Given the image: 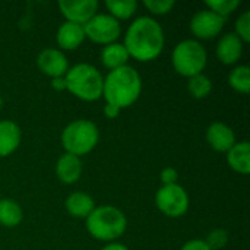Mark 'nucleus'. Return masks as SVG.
<instances>
[{
	"instance_id": "nucleus-8",
	"label": "nucleus",
	"mask_w": 250,
	"mask_h": 250,
	"mask_svg": "<svg viewBox=\"0 0 250 250\" xmlns=\"http://www.w3.org/2000/svg\"><path fill=\"white\" fill-rule=\"evenodd\" d=\"M85 37L95 44L108 45L117 41L122 34V25L108 13H97L83 25Z\"/></svg>"
},
{
	"instance_id": "nucleus-19",
	"label": "nucleus",
	"mask_w": 250,
	"mask_h": 250,
	"mask_svg": "<svg viewBox=\"0 0 250 250\" xmlns=\"http://www.w3.org/2000/svg\"><path fill=\"white\" fill-rule=\"evenodd\" d=\"M130 56L126 50V47L123 45V42H113L108 45H104L101 50V62L104 64V67H107L108 70H114L119 69L122 66H126L129 62Z\"/></svg>"
},
{
	"instance_id": "nucleus-5",
	"label": "nucleus",
	"mask_w": 250,
	"mask_h": 250,
	"mask_svg": "<svg viewBox=\"0 0 250 250\" xmlns=\"http://www.w3.org/2000/svg\"><path fill=\"white\" fill-rule=\"evenodd\" d=\"M100 141V132L94 122L78 119L70 122L62 132V146L66 154L83 157L89 154Z\"/></svg>"
},
{
	"instance_id": "nucleus-20",
	"label": "nucleus",
	"mask_w": 250,
	"mask_h": 250,
	"mask_svg": "<svg viewBox=\"0 0 250 250\" xmlns=\"http://www.w3.org/2000/svg\"><path fill=\"white\" fill-rule=\"evenodd\" d=\"M23 212L19 204L12 199H0V226L12 229L22 223Z\"/></svg>"
},
{
	"instance_id": "nucleus-10",
	"label": "nucleus",
	"mask_w": 250,
	"mask_h": 250,
	"mask_svg": "<svg viewBox=\"0 0 250 250\" xmlns=\"http://www.w3.org/2000/svg\"><path fill=\"white\" fill-rule=\"evenodd\" d=\"M57 7L67 22L85 25L98 13L100 4L97 0H60Z\"/></svg>"
},
{
	"instance_id": "nucleus-28",
	"label": "nucleus",
	"mask_w": 250,
	"mask_h": 250,
	"mask_svg": "<svg viewBox=\"0 0 250 250\" xmlns=\"http://www.w3.org/2000/svg\"><path fill=\"white\" fill-rule=\"evenodd\" d=\"M160 179H161V183L163 186H170V185H177V180H179V173L176 168L173 167H166L161 174H160Z\"/></svg>"
},
{
	"instance_id": "nucleus-2",
	"label": "nucleus",
	"mask_w": 250,
	"mask_h": 250,
	"mask_svg": "<svg viewBox=\"0 0 250 250\" xmlns=\"http://www.w3.org/2000/svg\"><path fill=\"white\" fill-rule=\"evenodd\" d=\"M142 92V79L138 70L129 64L110 70L104 78L103 98L120 110L133 105Z\"/></svg>"
},
{
	"instance_id": "nucleus-18",
	"label": "nucleus",
	"mask_w": 250,
	"mask_h": 250,
	"mask_svg": "<svg viewBox=\"0 0 250 250\" xmlns=\"http://www.w3.org/2000/svg\"><path fill=\"white\" fill-rule=\"evenodd\" d=\"M66 211L75 218H88V215L95 209L94 199L85 192H73L66 198Z\"/></svg>"
},
{
	"instance_id": "nucleus-6",
	"label": "nucleus",
	"mask_w": 250,
	"mask_h": 250,
	"mask_svg": "<svg viewBox=\"0 0 250 250\" xmlns=\"http://www.w3.org/2000/svg\"><path fill=\"white\" fill-rule=\"evenodd\" d=\"M171 63L176 73L189 79L204 73L208 63V54L198 40H183L173 48Z\"/></svg>"
},
{
	"instance_id": "nucleus-27",
	"label": "nucleus",
	"mask_w": 250,
	"mask_h": 250,
	"mask_svg": "<svg viewBox=\"0 0 250 250\" xmlns=\"http://www.w3.org/2000/svg\"><path fill=\"white\" fill-rule=\"evenodd\" d=\"M205 243L209 246L211 250H220L223 249L227 243H229V233L224 229H215L212 230L208 237L205 239Z\"/></svg>"
},
{
	"instance_id": "nucleus-16",
	"label": "nucleus",
	"mask_w": 250,
	"mask_h": 250,
	"mask_svg": "<svg viewBox=\"0 0 250 250\" xmlns=\"http://www.w3.org/2000/svg\"><path fill=\"white\" fill-rule=\"evenodd\" d=\"M22 133L19 126L12 120L0 122V158L12 155L21 145Z\"/></svg>"
},
{
	"instance_id": "nucleus-1",
	"label": "nucleus",
	"mask_w": 250,
	"mask_h": 250,
	"mask_svg": "<svg viewBox=\"0 0 250 250\" xmlns=\"http://www.w3.org/2000/svg\"><path fill=\"white\" fill-rule=\"evenodd\" d=\"M164 41L161 25L151 16H141L129 25L123 45L130 59L145 63L160 57L164 50Z\"/></svg>"
},
{
	"instance_id": "nucleus-9",
	"label": "nucleus",
	"mask_w": 250,
	"mask_h": 250,
	"mask_svg": "<svg viewBox=\"0 0 250 250\" xmlns=\"http://www.w3.org/2000/svg\"><path fill=\"white\" fill-rule=\"evenodd\" d=\"M226 19L209 9L198 10L190 19V31L198 40H212L224 29Z\"/></svg>"
},
{
	"instance_id": "nucleus-24",
	"label": "nucleus",
	"mask_w": 250,
	"mask_h": 250,
	"mask_svg": "<svg viewBox=\"0 0 250 250\" xmlns=\"http://www.w3.org/2000/svg\"><path fill=\"white\" fill-rule=\"evenodd\" d=\"M205 6L218 16L227 19V16H230L240 6V0H208L205 1Z\"/></svg>"
},
{
	"instance_id": "nucleus-31",
	"label": "nucleus",
	"mask_w": 250,
	"mask_h": 250,
	"mask_svg": "<svg viewBox=\"0 0 250 250\" xmlns=\"http://www.w3.org/2000/svg\"><path fill=\"white\" fill-rule=\"evenodd\" d=\"M51 88L57 92L66 91V82H64V76L62 78H53L51 79Z\"/></svg>"
},
{
	"instance_id": "nucleus-3",
	"label": "nucleus",
	"mask_w": 250,
	"mask_h": 250,
	"mask_svg": "<svg viewBox=\"0 0 250 250\" xmlns=\"http://www.w3.org/2000/svg\"><path fill=\"white\" fill-rule=\"evenodd\" d=\"M86 230L95 240L114 243L127 229L126 215L113 205L95 207L86 218Z\"/></svg>"
},
{
	"instance_id": "nucleus-32",
	"label": "nucleus",
	"mask_w": 250,
	"mask_h": 250,
	"mask_svg": "<svg viewBox=\"0 0 250 250\" xmlns=\"http://www.w3.org/2000/svg\"><path fill=\"white\" fill-rule=\"evenodd\" d=\"M101 250H130L127 246L122 245V243H108L107 246H104Z\"/></svg>"
},
{
	"instance_id": "nucleus-17",
	"label": "nucleus",
	"mask_w": 250,
	"mask_h": 250,
	"mask_svg": "<svg viewBox=\"0 0 250 250\" xmlns=\"http://www.w3.org/2000/svg\"><path fill=\"white\" fill-rule=\"evenodd\" d=\"M227 163L239 174L250 173V144L248 141L236 142L233 148L227 152Z\"/></svg>"
},
{
	"instance_id": "nucleus-22",
	"label": "nucleus",
	"mask_w": 250,
	"mask_h": 250,
	"mask_svg": "<svg viewBox=\"0 0 250 250\" xmlns=\"http://www.w3.org/2000/svg\"><path fill=\"white\" fill-rule=\"evenodd\" d=\"M230 86L239 94H248L250 91V69L248 64L236 66L229 75Z\"/></svg>"
},
{
	"instance_id": "nucleus-25",
	"label": "nucleus",
	"mask_w": 250,
	"mask_h": 250,
	"mask_svg": "<svg viewBox=\"0 0 250 250\" xmlns=\"http://www.w3.org/2000/svg\"><path fill=\"white\" fill-rule=\"evenodd\" d=\"M144 6H145L152 15L163 16V15L170 13V12L174 9L176 1H174V0H145V1H144Z\"/></svg>"
},
{
	"instance_id": "nucleus-7",
	"label": "nucleus",
	"mask_w": 250,
	"mask_h": 250,
	"mask_svg": "<svg viewBox=\"0 0 250 250\" xmlns=\"http://www.w3.org/2000/svg\"><path fill=\"white\" fill-rule=\"evenodd\" d=\"M155 205L161 214L170 218H179L189 209V195L179 183L161 186L155 195Z\"/></svg>"
},
{
	"instance_id": "nucleus-14",
	"label": "nucleus",
	"mask_w": 250,
	"mask_h": 250,
	"mask_svg": "<svg viewBox=\"0 0 250 250\" xmlns=\"http://www.w3.org/2000/svg\"><path fill=\"white\" fill-rule=\"evenodd\" d=\"M85 31L83 25H78L73 22L64 21L56 34V41L59 45V50L62 51H72L81 47V44L85 41Z\"/></svg>"
},
{
	"instance_id": "nucleus-4",
	"label": "nucleus",
	"mask_w": 250,
	"mask_h": 250,
	"mask_svg": "<svg viewBox=\"0 0 250 250\" xmlns=\"http://www.w3.org/2000/svg\"><path fill=\"white\" fill-rule=\"evenodd\" d=\"M66 91L82 101H97L103 97L104 78L101 72L89 63H78L64 75Z\"/></svg>"
},
{
	"instance_id": "nucleus-11",
	"label": "nucleus",
	"mask_w": 250,
	"mask_h": 250,
	"mask_svg": "<svg viewBox=\"0 0 250 250\" xmlns=\"http://www.w3.org/2000/svg\"><path fill=\"white\" fill-rule=\"evenodd\" d=\"M38 69L48 78H62L69 70V62L64 53L59 48H44L37 56Z\"/></svg>"
},
{
	"instance_id": "nucleus-33",
	"label": "nucleus",
	"mask_w": 250,
	"mask_h": 250,
	"mask_svg": "<svg viewBox=\"0 0 250 250\" xmlns=\"http://www.w3.org/2000/svg\"><path fill=\"white\" fill-rule=\"evenodd\" d=\"M1 105H3V98L0 97V108H1Z\"/></svg>"
},
{
	"instance_id": "nucleus-26",
	"label": "nucleus",
	"mask_w": 250,
	"mask_h": 250,
	"mask_svg": "<svg viewBox=\"0 0 250 250\" xmlns=\"http://www.w3.org/2000/svg\"><path fill=\"white\" fill-rule=\"evenodd\" d=\"M234 34L243 41V42H249L250 41V12L246 10L243 12L236 23H234Z\"/></svg>"
},
{
	"instance_id": "nucleus-29",
	"label": "nucleus",
	"mask_w": 250,
	"mask_h": 250,
	"mask_svg": "<svg viewBox=\"0 0 250 250\" xmlns=\"http://www.w3.org/2000/svg\"><path fill=\"white\" fill-rule=\"evenodd\" d=\"M180 250H211L209 246L205 243V240H201V239H193V240H189L186 242Z\"/></svg>"
},
{
	"instance_id": "nucleus-21",
	"label": "nucleus",
	"mask_w": 250,
	"mask_h": 250,
	"mask_svg": "<svg viewBox=\"0 0 250 250\" xmlns=\"http://www.w3.org/2000/svg\"><path fill=\"white\" fill-rule=\"evenodd\" d=\"M105 7L108 10V15L120 22V21L130 19L136 13L138 1L136 0H107Z\"/></svg>"
},
{
	"instance_id": "nucleus-13",
	"label": "nucleus",
	"mask_w": 250,
	"mask_h": 250,
	"mask_svg": "<svg viewBox=\"0 0 250 250\" xmlns=\"http://www.w3.org/2000/svg\"><path fill=\"white\" fill-rule=\"evenodd\" d=\"M243 45L245 42L234 32H227L217 42V59L227 66L236 64L243 54Z\"/></svg>"
},
{
	"instance_id": "nucleus-23",
	"label": "nucleus",
	"mask_w": 250,
	"mask_h": 250,
	"mask_svg": "<svg viewBox=\"0 0 250 250\" xmlns=\"http://www.w3.org/2000/svg\"><path fill=\"white\" fill-rule=\"evenodd\" d=\"M188 91L193 98L204 100L212 92V81L204 73L192 76L188 81Z\"/></svg>"
},
{
	"instance_id": "nucleus-30",
	"label": "nucleus",
	"mask_w": 250,
	"mask_h": 250,
	"mask_svg": "<svg viewBox=\"0 0 250 250\" xmlns=\"http://www.w3.org/2000/svg\"><path fill=\"white\" fill-rule=\"evenodd\" d=\"M104 116L107 117V119H116V117H119V114H120V108H117V107H114V105H111V104H105L104 105Z\"/></svg>"
},
{
	"instance_id": "nucleus-12",
	"label": "nucleus",
	"mask_w": 250,
	"mask_h": 250,
	"mask_svg": "<svg viewBox=\"0 0 250 250\" xmlns=\"http://www.w3.org/2000/svg\"><path fill=\"white\" fill-rule=\"evenodd\" d=\"M207 142L209 144V146L217 151V152H229L233 145L237 142L236 141V135L234 130L223 123V122H214L208 126L207 133H205Z\"/></svg>"
},
{
	"instance_id": "nucleus-15",
	"label": "nucleus",
	"mask_w": 250,
	"mask_h": 250,
	"mask_svg": "<svg viewBox=\"0 0 250 250\" xmlns=\"http://www.w3.org/2000/svg\"><path fill=\"white\" fill-rule=\"evenodd\" d=\"M56 176L64 185L76 183L82 176V161L79 157L63 154L56 163Z\"/></svg>"
}]
</instances>
